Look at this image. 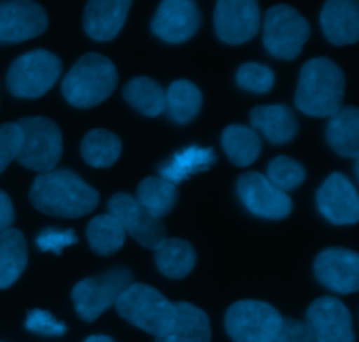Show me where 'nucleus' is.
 Wrapping results in <instances>:
<instances>
[{
  "label": "nucleus",
  "instance_id": "nucleus-1",
  "mask_svg": "<svg viewBox=\"0 0 359 342\" xmlns=\"http://www.w3.org/2000/svg\"><path fill=\"white\" fill-rule=\"evenodd\" d=\"M34 207L48 216L83 218L97 209L98 195L79 174L69 169L37 176L30 188Z\"/></svg>",
  "mask_w": 359,
  "mask_h": 342
},
{
  "label": "nucleus",
  "instance_id": "nucleus-2",
  "mask_svg": "<svg viewBox=\"0 0 359 342\" xmlns=\"http://www.w3.org/2000/svg\"><path fill=\"white\" fill-rule=\"evenodd\" d=\"M346 76L330 58H312L304 65L298 79L294 104L314 118H332L342 109Z\"/></svg>",
  "mask_w": 359,
  "mask_h": 342
},
{
  "label": "nucleus",
  "instance_id": "nucleus-3",
  "mask_svg": "<svg viewBox=\"0 0 359 342\" xmlns=\"http://www.w3.org/2000/svg\"><path fill=\"white\" fill-rule=\"evenodd\" d=\"M118 86V70L107 56L86 53L62 81V93L70 105L90 109L107 100Z\"/></svg>",
  "mask_w": 359,
  "mask_h": 342
},
{
  "label": "nucleus",
  "instance_id": "nucleus-4",
  "mask_svg": "<svg viewBox=\"0 0 359 342\" xmlns=\"http://www.w3.org/2000/svg\"><path fill=\"white\" fill-rule=\"evenodd\" d=\"M116 311L137 329L158 337L167 336L177 318V308L156 288L132 283L116 301Z\"/></svg>",
  "mask_w": 359,
  "mask_h": 342
},
{
  "label": "nucleus",
  "instance_id": "nucleus-5",
  "mask_svg": "<svg viewBox=\"0 0 359 342\" xmlns=\"http://www.w3.org/2000/svg\"><path fill=\"white\" fill-rule=\"evenodd\" d=\"M21 130V146L16 162L30 171H55L63 153V139L58 125L44 116H32L18 121Z\"/></svg>",
  "mask_w": 359,
  "mask_h": 342
},
{
  "label": "nucleus",
  "instance_id": "nucleus-6",
  "mask_svg": "<svg viewBox=\"0 0 359 342\" xmlns=\"http://www.w3.org/2000/svg\"><path fill=\"white\" fill-rule=\"evenodd\" d=\"M62 74V62L46 49H34L14 60L7 72V88L18 98H39L48 93Z\"/></svg>",
  "mask_w": 359,
  "mask_h": 342
},
{
  "label": "nucleus",
  "instance_id": "nucleus-7",
  "mask_svg": "<svg viewBox=\"0 0 359 342\" xmlns=\"http://www.w3.org/2000/svg\"><path fill=\"white\" fill-rule=\"evenodd\" d=\"M132 283L133 274L126 267H114L100 276L84 277L72 290L76 313L83 322L93 323L116 304Z\"/></svg>",
  "mask_w": 359,
  "mask_h": 342
},
{
  "label": "nucleus",
  "instance_id": "nucleus-8",
  "mask_svg": "<svg viewBox=\"0 0 359 342\" xmlns=\"http://www.w3.org/2000/svg\"><path fill=\"white\" fill-rule=\"evenodd\" d=\"M311 37V25L290 6L272 7L266 11L263 23V44L266 51L280 60H294Z\"/></svg>",
  "mask_w": 359,
  "mask_h": 342
},
{
  "label": "nucleus",
  "instance_id": "nucleus-9",
  "mask_svg": "<svg viewBox=\"0 0 359 342\" xmlns=\"http://www.w3.org/2000/svg\"><path fill=\"white\" fill-rule=\"evenodd\" d=\"M283 316L262 301H241L230 305L224 327L233 342H270L283 327Z\"/></svg>",
  "mask_w": 359,
  "mask_h": 342
},
{
  "label": "nucleus",
  "instance_id": "nucleus-10",
  "mask_svg": "<svg viewBox=\"0 0 359 342\" xmlns=\"http://www.w3.org/2000/svg\"><path fill=\"white\" fill-rule=\"evenodd\" d=\"M109 214L119 221L126 235L135 239L140 246L147 249L156 248L167 239V227L161 220L151 216L140 207L135 197L128 193H116L109 200Z\"/></svg>",
  "mask_w": 359,
  "mask_h": 342
},
{
  "label": "nucleus",
  "instance_id": "nucleus-11",
  "mask_svg": "<svg viewBox=\"0 0 359 342\" xmlns=\"http://www.w3.org/2000/svg\"><path fill=\"white\" fill-rule=\"evenodd\" d=\"M237 193L248 211L266 220H284L293 209L290 195L277 190L259 172L242 174L237 181Z\"/></svg>",
  "mask_w": 359,
  "mask_h": 342
},
{
  "label": "nucleus",
  "instance_id": "nucleus-12",
  "mask_svg": "<svg viewBox=\"0 0 359 342\" xmlns=\"http://www.w3.org/2000/svg\"><path fill=\"white\" fill-rule=\"evenodd\" d=\"M48 14L42 6L27 0L0 2V46L18 44L44 34Z\"/></svg>",
  "mask_w": 359,
  "mask_h": 342
},
{
  "label": "nucleus",
  "instance_id": "nucleus-13",
  "mask_svg": "<svg viewBox=\"0 0 359 342\" xmlns=\"http://www.w3.org/2000/svg\"><path fill=\"white\" fill-rule=\"evenodd\" d=\"M262 16L255 0H221L216 4L214 27L221 41L242 44L259 32Z\"/></svg>",
  "mask_w": 359,
  "mask_h": 342
},
{
  "label": "nucleus",
  "instance_id": "nucleus-14",
  "mask_svg": "<svg viewBox=\"0 0 359 342\" xmlns=\"http://www.w3.org/2000/svg\"><path fill=\"white\" fill-rule=\"evenodd\" d=\"M305 323L316 342H356L353 316L335 297H321L312 302Z\"/></svg>",
  "mask_w": 359,
  "mask_h": 342
},
{
  "label": "nucleus",
  "instance_id": "nucleus-15",
  "mask_svg": "<svg viewBox=\"0 0 359 342\" xmlns=\"http://www.w3.org/2000/svg\"><path fill=\"white\" fill-rule=\"evenodd\" d=\"M198 6L191 0H165L160 4L153 21L151 30L154 35L170 44H181L188 41L200 28Z\"/></svg>",
  "mask_w": 359,
  "mask_h": 342
},
{
  "label": "nucleus",
  "instance_id": "nucleus-16",
  "mask_svg": "<svg viewBox=\"0 0 359 342\" xmlns=\"http://www.w3.org/2000/svg\"><path fill=\"white\" fill-rule=\"evenodd\" d=\"M314 272L319 283L337 294L359 290V255L353 249L330 248L318 255Z\"/></svg>",
  "mask_w": 359,
  "mask_h": 342
},
{
  "label": "nucleus",
  "instance_id": "nucleus-17",
  "mask_svg": "<svg viewBox=\"0 0 359 342\" xmlns=\"http://www.w3.org/2000/svg\"><path fill=\"white\" fill-rule=\"evenodd\" d=\"M318 207L333 225H354L359 220L358 192L340 172L328 176L318 190Z\"/></svg>",
  "mask_w": 359,
  "mask_h": 342
},
{
  "label": "nucleus",
  "instance_id": "nucleus-18",
  "mask_svg": "<svg viewBox=\"0 0 359 342\" xmlns=\"http://www.w3.org/2000/svg\"><path fill=\"white\" fill-rule=\"evenodd\" d=\"M130 7L128 0H91L84 7V32L95 41H112L121 32Z\"/></svg>",
  "mask_w": 359,
  "mask_h": 342
},
{
  "label": "nucleus",
  "instance_id": "nucleus-19",
  "mask_svg": "<svg viewBox=\"0 0 359 342\" xmlns=\"http://www.w3.org/2000/svg\"><path fill=\"white\" fill-rule=\"evenodd\" d=\"M321 27L335 46L354 44L359 39V11L353 0H330L321 11Z\"/></svg>",
  "mask_w": 359,
  "mask_h": 342
},
{
  "label": "nucleus",
  "instance_id": "nucleus-20",
  "mask_svg": "<svg viewBox=\"0 0 359 342\" xmlns=\"http://www.w3.org/2000/svg\"><path fill=\"white\" fill-rule=\"evenodd\" d=\"M249 116L252 129L262 132L272 144L291 143L298 133V119L287 105H258Z\"/></svg>",
  "mask_w": 359,
  "mask_h": 342
},
{
  "label": "nucleus",
  "instance_id": "nucleus-21",
  "mask_svg": "<svg viewBox=\"0 0 359 342\" xmlns=\"http://www.w3.org/2000/svg\"><path fill=\"white\" fill-rule=\"evenodd\" d=\"M154 262L165 277L184 279L195 269L196 251L184 239L167 237L154 248Z\"/></svg>",
  "mask_w": 359,
  "mask_h": 342
},
{
  "label": "nucleus",
  "instance_id": "nucleus-22",
  "mask_svg": "<svg viewBox=\"0 0 359 342\" xmlns=\"http://www.w3.org/2000/svg\"><path fill=\"white\" fill-rule=\"evenodd\" d=\"M177 318L170 332L163 337H158L156 342H210L212 330H210V320L196 305L189 302H179Z\"/></svg>",
  "mask_w": 359,
  "mask_h": 342
},
{
  "label": "nucleus",
  "instance_id": "nucleus-23",
  "mask_svg": "<svg viewBox=\"0 0 359 342\" xmlns=\"http://www.w3.org/2000/svg\"><path fill=\"white\" fill-rule=\"evenodd\" d=\"M28 263L27 239L16 228L0 234V290L13 287Z\"/></svg>",
  "mask_w": 359,
  "mask_h": 342
},
{
  "label": "nucleus",
  "instance_id": "nucleus-24",
  "mask_svg": "<svg viewBox=\"0 0 359 342\" xmlns=\"http://www.w3.org/2000/svg\"><path fill=\"white\" fill-rule=\"evenodd\" d=\"M326 139L333 151L346 158L359 157V112L356 107H342L330 118Z\"/></svg>",
  "mask_w": 359,
  "mask_h": 342
},
{
  "label": "nucleus",
  "instance_id": "nucleus-25",
  "mask_svg": "<svg viewBox=\"0 0 359 342\" xmlns=\"http://www.w3.org/2000/svg\"><path fill=\"white\" fill-rule=\"evenodd\" d=\"M214 162H216V153L212 147L189 146L175 153L168 162H165L160 167V174L161 178L177 186V183L184 181L189 176L209 171Z\"/></svg>",
  "mask_w": 359,
  "mask_h": 342
},
{
  "label": "nucleus",
  "instance_id": "nucleus-26",
  "mask_svg": "<svg viewBox=\"0 0 359 342\" xmlns=\"http://www.w3.org/2000/svg\"><path fill=\"white\" fill-rule=\"evenodd\" d=\"M202 91L195 83L188 79H177L165 91V111L172 121L186 125L202 109Z\"/></svg>",
  "mask_w": 359,
  "mask_h": 342
},
{
  "label": "nucleus",
  "instance_id": "nucleus-27",
  "mask_svg": "<svg viewBox=\"0 0 359 342\" xmlns=\"http://www.w3.org/2000/svg\"><path fill=\"white\" fill-rule=\"evenodd\" d=\"M223 150L230 162L237 167H248L258 160L262 153V139L258 132L251 126L245 125H230L224 129L223 137Z\"/></svg>",
  "mask_w": 359,
  "mask_h": 342
},
{
  "label": "nucleus",
  "instance_id": "nucleus-28",
  "mask_svg": "<svg viewBox=\"0 0 359 342\" xmlns=\"http://www.w3.org/2000/svg\"><path fill=\"white\" fill-rule=\"evenodd\" d=\"M121 139L104 129L90 130L81 143V154L84 162L95 169L112 167L121 157Z\"/></svg>",
  "mask_w": 359,
  "mask_h": 342
},
{
  "label": "nucleus",
  "instance_id": "nucleus-29",
  "mask_svg": "<svg viewBox=\"0 0 359 342\" xmlns=\"http://www.w3.org/2000/svg\"><path fill=\"white\" fill-rule=\"evenodd\" d=\"M123 97L144 116H160L165 111V90L151 77H133L123 88Z\"/></svg>",
  "mask_w": 359,
  "mask_h": 342
},
{
  "label": "nucleus",
  "instance_id": "nucleus-30",
  "mask_svg": "<svg viewBox=\"0 0 359 342\" xmlns=\"http://www.w3.org/2000/svg\"><path fill=\"white\" fill-rule=\"evenodd\" d=\"M135 200L151 216L161 220L177 202V186L163 178H146L137 188Z\"/></svg>",
  "mask_w": 359,
  "mask_h": 342
},
{
  "label": "nucleus",
  "instance_id": "nucleus-31",
  "mask_svg": "<svg viewBox=\"0 0 359 342\" xmlns=\"http://www.w3.org/2000/svg\"><path fill=\"white\" fill-rule=\"evenodd\" d=\"M86 237L93 253L100 256L116 255L126 241V234L112 214H100L88 223Z\"/></svg>",
  "mask_w": 359,
  "mask_h": 342
},
{
  "label": "nucleus",
  "instance_id": "nucleus-32",
  "mask_svg": "<svg viewBox=\"0 0 359 342\" xmlns=\"http://www.w3.org/2000/svg\"><path fill=\"white\" fill-rule=\"evenodd\" d=\"M307 172L300 162L293 160L290 157H277L270 162L269 165V179L277 190L287 193L297 190L298 186L304 185Z\"/></svg>",
  "mask_w": 359,
  "mask_h": 342
},
{
  "label": "nucleus",
  "instance_id": "nucleus-33",
  "mask_svg": "<svg viewBox=\"0 0 359 342\" xmlns=\"http://www.w3.org/2000/svg\"><path fill=\"white\" fill-rule=\"evenodd\" d=\"M238 86L245 91H252V93H269L276 83V74L269 65L263 63L249 62L242 63L235 76Z\"/></svg>",
  "mask_w": 359,
  "mask_h": 342
},
{
  "label": "nucleus",
  "instance_id": "nucleus-34",
  "mask_svg": "<svg viewBox=\"0 0 359 342\" xmlns=\"http://www.w3.org/2000/svg\"><path fill=\"white\" fill-rule=\"evenodd\" d=\"M25 327L30 332L46 337H60L67 332L65 323L56 320L51 313L44 311V309H34V311L28 313Z\"/></svg>",
  "mask_w": 359,
  "mask_h": 342
},
{
  "label": "nucleus",
  "instance_id": "nucleus-35",
  "mask_svg": "<svg viewBox=\"0 0 359 342\" xmlns=\"http://www.w3.org/2000/svg\"><path fill=\"white\" fill-rule=\"evenodd\" d=\"M21 146V130L18 123H4L0 125V174L16 160Z\"/></svg>",
  "mask_w": 359,
  "mask_h": 342
},
{
  "label": "nucleus",
  "instance_id": "nucleus-36",
  "mask_svg": "<svg viewBox=\"0 0 359 342\" xmlns=\"http://www.w3.org/2000/svg\"><path fill=\"white\" fill-rule=\"evenodd\" d=\"M77 235L74 230H56V228H46L35 239V244L41 251L55 253V255H62L63 249L69 246L77 244Z\"/></svg>",
  "mask_w": 359,
  "mask_h": 342
},
{
  "label": "nucleus",
  "instance_id": "nucleus-37",
  "mask_svg": "<svg viewBox=\"0 0 359 342\" xmlns=\"http://www.w3.org/2000/svg\"><path fill=\"white\" fill-rule=\"evenodd\" d=\"M270 342H316L312 330L309 325L300 320L287 318L283 320V327H280L279 334L273 337Z\"/></svg>",
  "mask_w": 359,
  "mask_h": 342
},
{
  "label": "nucleus",
  "instance_id": "nucleus-38",
  "mask_svg": "<svg viewBox=\"0 0 359 342\" xmlns=\"http://www.w3.org/2000/svg\"><path fill=\"white\" fill-rule=\"evenodd\" d=\"M14 223V207L11 202L9 195L0 192V234L9 230L11 225Z\"/></svg>",
  "mask_w": 359,
  "mask_h": 342
},
{
  "label": "nucleus",
  "instance_id": "nucleus-39",
  "mask_svg": "<svg viewBox=\"0 0 359 342\" xmlns=\"http://www.w3.org/2000/svg\"><path fill=\"white\" fill-rule=\"evenodd\" d=\"M84 342H116V341L109 336H90Z\"/></svg>",
  "mask_w": 359,
  "mask_h": 342
},
{
  "label": "nucleus",
  "instance_id": "nucleus-40",
  "mask_svg": "<svg viewBox=\"0 0 359 342\" xmlns=\"http://www.w3.org/2000/svg\"><path fill=\"white\" fill-rule=\"evenodd\" d=\"M0 342H2V341H0Z\"/></svg>",
  "mask_w": 359,
  "mask_h": 342
}]
</instances>
